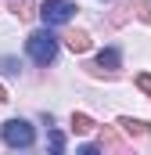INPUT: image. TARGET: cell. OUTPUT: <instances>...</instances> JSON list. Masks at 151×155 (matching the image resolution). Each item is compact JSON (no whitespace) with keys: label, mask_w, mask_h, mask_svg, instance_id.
<instances>
[{"label":"cell","mask_w":151,"mask_h":155,"mask_svg":"<svg viewBox=\"0 0 151 155\" xmlns=\"http://www.w3.org/2000/svg\"><path fill=\"white\" fill-rule=\"evenodd\" d=\"M137 87H140L144 94H151V72H144V76H137Z\"/></svg>","instance_id":"cell-11"},{"label":"cell","mask_w":151,"mask_h":155,"mask_svg":"<svg viewBox=\"0 0 151 155\" xmlns=\"http://www.w3.org/2000/svg\"><path fill=\"white\" fill-rule=\"evenodd\" d=\"M25 51H29V58L36 65H50L58 58V40L50 36V33H33V36L25 40Z\"/></svg>","instance_id":"cell-1"},{"label":"cell","mask_w":151,"mask_h":155,"mask_svg":"<svg viewBox=\"0 0 151 155\" xmlns=\"http://www.w3.org/2000/svg\"><path fill=\"white\" fill-rule=\"evenodd\" d=\"M72 130L76 134H90L94 130V119L86 116V112H72Z\"/></svg>","instance_id":"cell-9"},{"label":"cell","mask_w":151,"mask_h":155,"mask_svg":"<svg viewBox=\"0 0 151 155\" xmlns=\"http://www.w3.org/2000/svg\"><path fill=\"white\" fill-rule=\"evenodd\" d=\"M11 11L18 22H33L40 11H36V0H11Z\"/></svg>","instance_id":"cell-8"},{"label":"cell","mask_w":151,"mask_h":155,"mask_svg":"<svg viewBox=\"0 0 151 155\" xmlns=\"http://www.w3.org/2000/svg\"><path fill=\"white\" fill-rule=\"evenodd\" d=\"M72 0H43V7H40V18L47 22V25H65L69 18H72Z\"/></svg>","instance_id":"cell-3"},{"label":"cell","mask_w":151,"mask_h":155,"mask_svg":"<svg viewBox=\"0 0 151 155\" xmlns=\"http://www.w3.org/2000/svg\"><path fill=\"white\" fill-rule=\"evenodd\" d=\"M97 144L104 148V152H126V144H122V137L115 134V126H101V137H97Z\"/></svg>","instance_id":"cell-5"},{"label":"cell","mask_w":151,"mask_h":155,"mask_svg":"<svg viewBox=\"0 0 151 155\" xmlns=\"http://www.w3.org/2000/svg\"><path fill=\"white\" fill-rule=\"evenodd\" d=\"M0 134H4V141L11 148H33V141H36V134H33V126L25 119H7Z\"/></svg>","instance_id":"cell-2"},{"label":"cell","mask_w":151,"mask_h":155,"mask_svg":"<svg viewBox=\"0 0 151 155\" xmlns=\"http://www.w3.org/2000/svg\"><path fill=\"white\" fill-rule=\"evenodd\" d=\"M90 69V76H115L119 72V51L108 47V51H101V58L94 61V65H86Z\"/></svg>","instance_id":"cell-4"},{"label":"cell","mask_w":151,"mask_h":155,"mask_svg":"<svg viewBox=\"0 0 151 155\" xmlns=\"http://www.w3.org/2000/svg\"><path fill=\"white\" fill-rule=\"evenodd\" d=\"M119 126H122L130 137H137V141H144V137L151 134V126L144 123V119H130V116H122V119H119Z\"/></svg>","instance_id":"cell-7"},{"label":"cell","mask_w":151,"mask_h":155,"mask_svg":"<svg viewBox=\"0 0 151 155\" xmlns=\"http://www.w3.org/2000/svg\"><path fill=\"white\" fill-rule=\"evenodd\" d=\"M65 47H69L72 54H86V51H90V33H83V29L65 33Z\"/></svg>","instance_id":"cell-6"},{"label":"cell","mask_w":151,"mask_h":155,"mask_svg":"<svg viewBox=\"0 0 151 155\" xmlns=\"http://www.w3.org/2000/svg\"><path fill=\"white\" fill-rule=\"evenodd\" d=\"M130 7H133V18H140V22H148V25H151V4H144V0L133 4V0H130Z\"/></svg>","instance_id":"cell-10"},{"label":"cell","mask_w":151,"mask_h":155,"mask_svg":"<svg viewBox=\"0 0 151 155\" xmlns=\"http://www.w3.org/2000/svg\"><path fill=\"white\" fill-rule=\"evenodd\" d=\"M0 101H7V90H4V83H0Z\"/></svg>","instance_id":"cell-13"},{"label":"cell","mask_w":151,"mask_h":155,"mask_svg":"<svg viewBox=\"0 0 151 155\" xmlns=\"http://www.w3.org/2000/svg\"><path fill=\"white\" fill-rule=\"evenodd\" d=\"M50 148L61 152V148H65V137H61V134H50Z\"/></svg>","instance_id":"cell-12"}]
</instances>
